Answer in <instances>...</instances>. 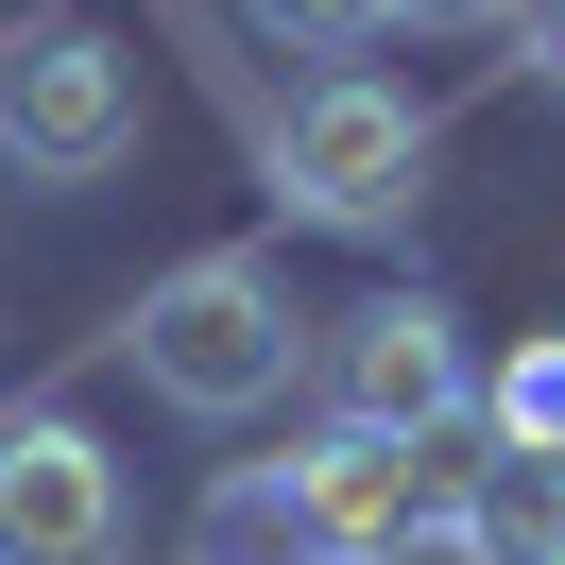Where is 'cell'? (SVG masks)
Wrapping results in <instances>:
<instances>
[{
  "label": "cell",
  "instance_id": "cell-1",
  "mask_svg": "<svg viewBox=\"0 0 565 565\" xmlns=\"http://www.w3.org/2000/svg\"><path fill=\"white\" fill-rule=\"evenodd\" d=\"M138 377L172 394V412L241 428V412H275V394L309 377V309L275 291V257H257V241H223V257H189V275L138 291Z\"/></svg>",
  "mask_w": 565,
  "mask_h": 565
},
{
  "label": "cell",
  "instance_id": "cell-11",
  "mask_svg": "<svg viewBox=\"0 0 565 565\" xmlns=\"http://www.w3.org/2000/svg\"><path fill=\"white\" fill-rule=\"evenodd\" d=\"M514 35H531V86H565V0H514Z\"/></svg>",
  "mask_w": 565,
  "mask_h": 565
},
{
  "label": "cell",
  "instance_id": "cell-10",
  "mask_svg": "<svg viewBox=\"0 0 565 565\" xmlns=\"http://www.w3.org/2000/svg\"><path fill=\"white\" fill-rule=\"evenodd\" d=\"M394 0H257V35L275 52H309V70H360V35H377Z\"/></svg>",
  "mask_w": 565,
  "mask_h": 565
},
{
  "label": "cell",
  "instance_id": "cell-2",
  "mask_svg": "<svg viewBox=\"0 0 565 565\" xmlns=\"http://www.w3.org/2000/svg\"><path fill=\"white\" fill-rule=\"evenodd\" d=\"M154 86L138 52L104 35V18H18L0 35V172H35V189H104L120 154H138Z\"/></svg>",
  "mask_w": 565,
  "mask_h": 565
},
{
  "label": "cell",
  "instance_id": "cell-12",
  "mask_svg": "<svg viewBox=\"0 0 565 565\" xmlns=\"http://www.w3.org/2000/svg\"><path fill=\"white\" fill-rule=\"evenodd\" d=\"M394 18H514V0H394Z\"/></svg>",
  "mask_w": 565,
  "mask_h": 565
},
{
  "label": "cell",
  "instance_id": "cell-7",
  "mask_svg": "<svg viewBox=\"0 0 565 565\" xmlns=\"http://www.w3.org/2000/svg\"><path fill=\"white\" fill-rule=\"evenodd\" d=\"M446 548H462V565H565V462L480 446V462H462V497H446Z\"/></svg>",
  "mask_w": 565,
  "mask_h": 565
},
{
  "label": "cell",
  "instance_id": "cell-3",
  "mask_svg": "<svg viewBox=\"0 0 565 565\" xmlns=\"http://www.w3.org/2000/svg\"><path fill=\"white\" fill-rule=\"evenodd\" d=\"M275 189H291V223H343V241L412 223V189H428V104L377 86V70H309L291 120H275Z\"/></svg>",
  "mask_w": 565,
  "mask_h": 565
},
{
  "label": "cell",
  "instance_id": "cell-4",
  "mask_svg": "<svg viewBox=\"0 0 565 565\" xmlns=\"http://www.w3.org/2000/svg\"><path fill=\"white\" fill-rule=\"evenodd\" d=\"M309 377H326V428H377V446H462L480 428V360L428 291H360L309 343Z\"/></svg>",
  "mask_w": 565,
  "mask_h": 565
},
{
  "label": "cell",
  "instance_id": "cell-9",
  "mask_svg": "<svg viewBox=\"0 0 565 565\" xmlns=\"http://www.w3.org/2000/svg\"><path fill=\"white\" fill-rule=\"evenodd\" d=\"M480 428L514 462H565V343H514V360H497V377H480Z\"/></svg>",
  "mask_w": 565,
  "mask_h": 565
},
{
  "label": "cell",
  "instance_id": "cell-5",
  "mask_svg": "<svg viewBox=\"0 0 565 565\" xmlns=\"http://www.w3.org/2000/svg\"><path fill=\"white\" fill-rule=\"evenodd\" d=\"M138 548V497H120V462L86 446L70 412L0 428V565H120Z\"/></svg>",
  "mask_w": 565,
  "mask_h": 565
},
{
  "label": "cell",
  "instance_id": "cell-6",
  "mask_svg": "<svg viewBox=\"0 0 565 565\" xmlns=\"http://www.w3.org/2000/svg\"><path fill=\"white\" fill-rule=\"evenodd\" d=\"M428 462H446V446H377V428H309V446H291V497L326 514V548H343V565H394V548H428V531H446Z\"/></svg>",
  "mask_w": 565,
  "mask_h": 565
},
{
  "label": "cell",
  "instance_id": "cell-8",
  "mask_svg": "<svg viewBox=\"0 0 565 565\" xmlns=\"http://www.w3.org/2000/svg\"><path fill=\"white\" fill-rule=\"evenodd\" d=\"M189 565H343V548H326V514L291 497V462H223L206 514H189Z\"/></svg>",
  "mask_w": 565,
  "mask_h": 565
}]
</instances>
